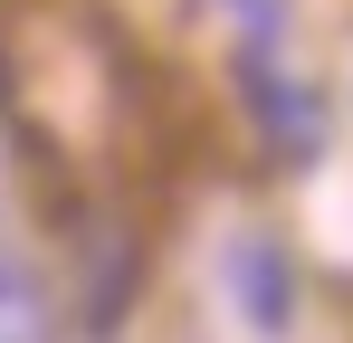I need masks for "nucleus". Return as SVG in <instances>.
I'll list each match as a JSON object with an SVG mask.
<instances>
[{"instance_id":"nucleus-1","label":"nucleus","mask_w":353,"mask_h":343,"mask_svg":"<svg viewBox=\"0 0 353 343\" xmlns=\"http://www.w3.org/2000/svg\"><path fill=\"white\" fill-rule=\"evenodd\" d=\"M0 343H48V295L10 248H0Z\"/></svg>"}]
</instances>
